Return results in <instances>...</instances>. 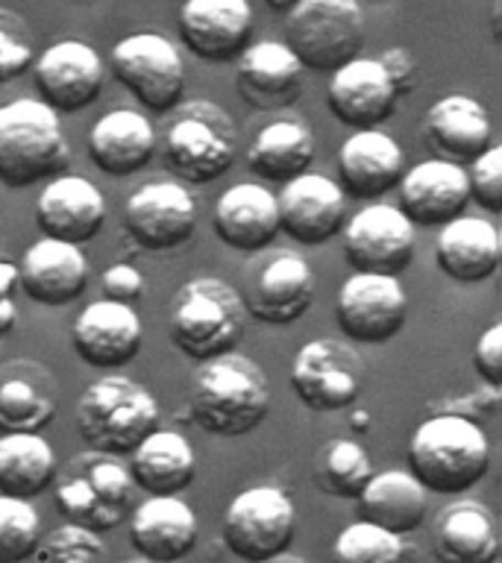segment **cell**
<instances>
[{
    "mask_svg": "<svg viewBox=\"0 0 502 563\" xmlns=\"http://www.w3.org/2000/svg\"><path fill=\"white\" fill-rule=\"evenodd\" d=\"M500 229L484 218H461L444 223L435 238V262L440 273L458 285H479L500 271Z\"/></svg>",
    "mask_w": 502,
    "mask_h": 563,
    "instance_id": "obj_31",
    "label": "cell"
},
{
    "mask_svg": "<svg viewBox=\"0 0 502 563\" xmlns=\"http://www.w3.org/2000/svg\"><path fill=\"white\" fill-rule=\"evenodd\" d=\"M432 554L438 563H496L500 528L488 505L456 499L440 508L432 528Z\"/></svg>",
    "mask_w": 502,
    "mask_h": 563,
    "instance_id": "obj_30",
    "label": "cell"
},
{
    "mask_svg": "<svg viewBox=\"0 0 502 563\" xmlns=\"http://www.w3.org/2000/svg\"><path fill=\"white\" fill-rule=\"evenodd\" d=\"M343 258L352 273L400 276L414 262V227L388 202H370L343 223Z\"/></svg>",
    "mask_w": 502,
    "mask_h": 563,
    "instance_id": "obj_13",
    "label": "cell"
},
{
    "mask_svg": "<svg viewBox=\"0 0 502 563\" xmlns=\"http://www.w3.org/2000/svg\"><path fill=\"white\" fill-rule=\"evenodd\" d=\"M123 227L141 250H176L188 244L197 229V202L183 183L153 179L127 197Z\"/></svg>",
    "mask_w": 502,
    "mask_h": 563,
    "instance_id": "obj_14",
    "label": "cell"
},
{
    "mask_svg": "<svg viewBox=\"0 0 502 563\" xmlns=\"http://www.w3.org/2000/svg\"><path fill=\"white\" fill-rule=\"evenodd\" d=\"M268 7L276 9V12H291V9L297 7V0H264Z\"/></svg>",
    "mask_w": 502,
    "mask_h": 563,
    "instance_id": "obj_48",
    "label": "cell"
},
{
    "mask_svg": "<svg viewBox=\"0 0 502 563\" xmlns=\"http://www.w3.org/2000/svg\"><path fill=\"white\" fill-rule=\"evenodd\" d=\"M271 411V382L253 358L223 352L203 361L188 387L194 426L215 438H244Z\"/></svg>",
    "mask_w": 502,
    "mask_h": 563,
    "instance_id": "obj_1",
    "label": "cell"
},
{
    "mask_svg": "<svg viewBox=\"0 0 502 563\" xmlns=\"http://www.w3.org/2000/svg\"><path fill=\"white\" fill-rule=\"evenodd\" d=\"M103 223V194L86 176H53L35 200V227L51 241L83 246L100 235Z\"/></svg>",
    "mask_w": 502,
    "mask_h": 563,
    "instance_id": "obj_18",
    "label": "cell"
},
{
    "mask_svg": "<svg viewBox=\"0 0 502 563\" xmlns=\"http://www.w3.org/2000/svg\"><path fill=\"white\" fill-rule=\"evenodd\" d=\"M268 563H306L303 558H288V554H280V558H273V561Z\"/></svg>",
    "mask_w": 502,
    "mask_h": 563,
    "instance_id": "obj_49",
    "label": "cell"
},
{
    "mask_svg": "<svg viewBox=\"0 0 502 563\" xmlns=\"http://www.w3.org/2000/svg\"><path fill=\"white\" fill-rule=\"evenodd\" d=\"M285 44L306 70L332 74L364 47L359 0H297L288 12Z\"/></svg>",
    "mask_w": 502,
    "mask_h": 563,
    "instance_id": "obj_8",
    "label": "cell"
},
{
    "mask_svg": "<svg viewBox=\"0 0 502 563\" xmlns=\"http://www.w3.org/2000/svg\"><path fill=\"white\" fill-rule=\"evenodd\" d=\"M297 534V508L282 487L259 484L229 501L220 537L244 563H268L285 554Z\"/></svg>",
    "mask_w": 502,
    "mask_h": 563,
    "instance_id": "obj_9",
    "label": "cell"
},
{
    "mask_svg": "<svg viewBox=\"0 0 502 563\" xmlns=\"http://www.w3.org/2000/svg\"><path fill=\"white\" fill-rule=\"evenodd\" d=\"M171 341L185 358L209 361L236 350L247 325L244 302L223 279L200 276L185 282L171 302Z\"/></svg>",
    "mask_w": 502,
    "mask_h": 563,
    "instance_id": "obj_5",
    "label": "cell"
},
{
    "mask_svg": "<svg viewBox=\"0 0 502 563\" xmlns=\"http://www.w3.org/2000/svg\"><path fill=\"white\" fill-rule=\"evenodd\" d=\"M156 153V130L139 109H112L88 132V158L109 176L139 174Z\"/></svg>",
    "mask_w": 502,
    "mask_h": 563,
    "instance_id": "obj_32",
    "label": "cell"
},
{
    "mask_svg": "<svg viewBox=\"0 0 502 563\" xmlns=\"http://www.w3.org/2000/svg\"><path fill=\"white\" fill-rule=\"evenodd\" d=\"M238 153L236 121L223 106L192 100L167 123L162 135V165L176 183L209 185L227 174Z\"/></svg>",
    "mask_w": 502,
    "mask_h": 563,
    "instance_id": "obj_6",
    "label": "cell"
},
{
    "mask_svg": "<svg viewBox=\"0 0 502 563\" xmlns=\"http://www.w3.org/2000/svg\"><path fill=\"white\" fill-rule=\"evenodd\" d=\"M423 139L438 158L465 165L491 147V114L470 95L440 97L423 114Z\"/></svg>",
    "mask_w": 502,
    "mask_h": 563,
    "instance_id": "obj_26",
    "label": "cell"
},
{
    "mask_svg": "<svg viewBox=\"0 0 502 563\" xmlns=\"http://www.w3.org/2000/svg\"><path fill=\"white\" fill-rule=\"evenodd\" d=\"M56 470V452L42 434H0V496L35 499Z\"/></svg>",
    "mask_w": 502,
    "mask_h": 563,
    "instance_id": "obj_36",
    "label": "cell"
},
{
    "mask_svg": "<svg viewBox=\"0 0 502 563\" xmlns=\"http://www.w3.org/2000/svg\"><path fill=\"white\" fill-rule=\"evenodd\" d=\"M197 514L179 496H148L130 517L132 549L150 563H176L197 545Z\"/></svg>",
    "mask_w": 502,
    "mask_h": 563,
    "instance_id": "obj_27",
    "label": "cell"
},
{
    "mask_svg": "<svg viewBox=\"0 0 502 563\" xmlns=\"http://www.w3.org/2000/svg\"><path fill=\"white\" fill-rule=\"evenodd\" d=\"M238 297L247 317L268 325H288L315 302V271L297 250H262L244 267Z\"/></svg>",
    "mask_w": 502,
    "mask_h": 563,
    "instance_id": "obj_10",
    "label": "cell"
},
{
    "mask_svg": "<svg viewBox=\"0 0 502 563\" xmlns=\"http://www.w3.org/2000/svg\"><path fill=\"white\" fill-rule=\"evenodd\" d=\"M491 470V443L479 422L461 413H435L408 440V473L426 493L458 496Z\"/></svg>",
    "mask_w": 502,
    "mask_h": 563,
    "instance_id": "obj_2",
    "label": "cell"
},
{
    "mask_svg": "<svg viewBox=\"0 0 502 563\" xmlns=\"http://www.w3.org/2000/svg\"><path fill=\"white\" fill-rule=\"evenodd\" d=\"M130 478L150 496H176L192 487L197 455L179 431L156 429L130 452Z\"/></svg>",
    "mask_w": 502,
    "mask_h": 563,
    "instance_id": "obj_33",
    "label": "cell"
},
{
    "mask_svg": "<svg viewBox=\"0 0 502 563\" xmlns=\"http://www.w3.org/2000/svg\"><path fill=\"white\" fill-rule=\"evenodd\" d=\"M68 158V139L51 106L33 97L0 106V185L18 191L53 179Z\"/></svg>",
    "mask_w": 502,
    "mask_h": 563,
    "instance_id": "obj_3",
    "label": "cell"
},
{
    "mask_svg": "<svg viewBox=\"0 0 502 563\" xmlns=\"http://www.w3.org/2000/svg\"><path fill=\"white\" fill-rule=\"evenodd\" d=\"M400 211L412 227H444L461 218L470 202L467 170L444 158H426L408 167L400 179Z\"/></svg>",
    "mask_w": 502,
    "mask_h": 563,
    "instance_id": "obj_23",
    "label": "cell"
},
{
    "mask_svg": "<svg viewBox=\"0 0 502 563\" xmlns=\"http://www.w3.org/2000/svg\"><path fill=\"white\" fill-rule=\"evenodd\" d=\"M114 79L150 112H171L185 91V62L174 42L159 33H132L109 53Z\"/></svg>",
    "mask_w": 502,
    "mask_h": 563,
    "instance_id": "obj_11",
    "label": "cell"
},
{
    "mask_svg": "<svg viewBox=\"0 0 502 563\" xmlns=\"http://www.w3.org/2000/svg\"><path fill=\"white\" fill-rule=\"evenodd\" d=\"M250 0H185L179 38L197 59L232 62L253 44Z\"/></svg>",
    "mask_w": 502,
    "mask_h": 563,
    "instance_id": "obj_17",
    "label": "cell"
},
{
    "mask_svg": "<svg viewBox=\"0 0 502 563\" xmlns=\"http://www.w3.org/2000/svg\"><path fill=\"white\" fill-rule=\"evenodd\" d=\"M280 232L297 244H326L347 223V194L324 174H303L285 183L276 197Z\"/></svg>",
    "mask_w": 502,
    "mask_h": 563,
    "instance_id": "obj_20",
    "label": "cell"
},
{
    "mask_svg": "<svg viewBox=\"0 0 502 563\" xmlns=\"http://www.w3.org/2000/svg\"><path fill=\"white\" fill-rule=\"evenodd\" d=\"M338 174L347 197L379 200L403 179V147L382 130H356L338 150Z\"/></svg>",
    "mask_w": 502,
    "mask_h": 563,
    "instance_id": "obj_28",
    "label": "cell"
},
{
    "mask_svg": "<svg viewBox=\"0 0 502 563\" xmlns=\"http://www.w3.org/2000/svg\"><path fill=\"white\" fill-rule=\"evenodd\" d=\"M329 563H408V545L403 537L359 519L335 537Z\"/></svg>",
    "mask_w": 502,
    "mask_h": 563,
    "instance_id": "obj_38",
    "label": "cell"
},
{
    "mask_svg": "<svg viewBox=\"0 0 502 563\" xmlns=\"http://www.w3.org/2000/svg\"><path fill=\"white\" fill-rule=\"evenodd\" d=\"M15 320H18L15 302H12L9 297H3L0 299V338L15 329Z\"/></svg>",
    "mask_w": 502,
    "mask_h": 563,
    "instance_id": "obj_46",
    "label": "cell"
},
{
    "mask_svg": "<svg viewBox=\"0 0 502 563\" xmlns=\"http://www.w3.org/2000/svg\"><path fill=\"white\" fill-rule=\"evenodd\" d=\"M306 68L285 42H255L238 56V97L259 112L288 109L303 95Z\"/></svg>",
    "mask_w": 502,
    "mask_h": 563,
    "instance_id": "obj_24",
    "label": "cell"
},
{
    "mask_svg": "<svg viewBox=\"0 0 502 563\" xmlns=\"http://www.w3.org/2000/svg\"><path fill=\"white\" fill-rule=\"evenodd\" d=\"M473 367L493 394L502 387V323H491L479 334L473 350Z\"/></svg>",
    "mask_w": 502,
    "mask_h": 563,
    "instance_id": "obj_43",
    "label": "cell"
},
{
    "mask_svg": "<svg viewBox=\"0 0 502 563\" xmlns=\"http://www.w3.org/2000/svg\"><path fill=\"white\" fill-rule=\"evenodd\" d=\"M159 402L130 376H103L83 390L77 402V431L88 449L103 455H130L159 429Z\"/></svg>",
    "mask_w": 502,
    "mask_h": 563,
    "instance_id": "obj_4",
    "label": "cell"
},
{
    "mask_svg": "<svg viewBox=\"0 0 502 563\" xmlns=\"http://www.w3.org/2000/svg\"><path fill=\"white\" fill-rule=\"evenodd\" d=\"M400 95L391 86L385 68L379 59L356 56L329 77L326 106L338 118V123L356 130H379L394 114Z\"/></svg>",
    "mask_w": 502,
    "mask_h": 563,
    "instance_id": "obj_21",
    "label": "cell"
},
{
    "mask_svg": "<svg viewBox=\"0 0 502 563\" xmlns=\"http://www.w3.org/2000/svg\"><path fill=\"white\" fill-rule=\"evenodd\" d=\"M33 79L35 91L42 95L39 100L56 114H68L95 103L103 91L106 70L100 53L91 44L62 38L35 59Z\"/></svg>",
    "mask_w": 502,
    "mask_h": 563,
    "instance_id": "obj_16",
    "label": "cell"
},
{
    "mask_svg": "<svg viewBox=\"0 0 502 563\" xmlns=\"http://www.w3.org/2000/svg\"><path fill=\"white\" fill-rule=\"evenodd\" d=\"M315 162V135L297 118H282L255 132L247 147V167L264 183L285 185L308 174Z\"/></svg>",
    "mask_w": 502,
    "mask_h": 563,
    "instance_id": "obj_35",
    "label": "cell"
},
{
    "mask_svg": "<svg viewBox=\"0 0 502 563\" xmlns=\"http://www.w3.org/2000/svg\"><path fill=\"white\" fill-rule=\"evenodd\" d=\"M33 65V38L24 21L12 12H0V86L24 77Z\"/></svg>",
    "mask_w": 502,
    "mask_h": 563,
    "instance_id": "obj_41",
    "label": "cell"
},
{
    "mask_svg": "<svg viewBox=\"0 0 502 563\" xmlns=\"http://www.w3.org/2000/svg\"><path fill=\"white\" fill-rule=\"evenodd\" d=\"M42 537V519L30 499L0 496V563H21L33 558Z\"/></svg>",
    "mask_w": 502,
    "mask_h": 563,
    "instance_id": "obj_39",
    "label": "cell"
},
{
    "mask_svg": "<svg viewBox=\"0 0 502 563\" xmlns=\"http://www.w3.org/2000/svg\"><path fill=\"white\" fill-rule=\"evenodd\" d=\"M361 522L379 526L396 537H405L423 526L429 514V493L408 470L373 473L359 499Z\"/></svg>",
    "mask_w": 502,
    "mask_h": 563,
    "instance_id": "obj_34",
    "label": "cell"
},
{
    "mask_svg": "<svg viewBox=\"0 0 502 563\" xmlns=\"http://www.w3.org/2000/svg\"><path fill=\"white\" fill-rule=\"evenodd\" d=\"M376 3H385V0H376Z\"/></svg>",
    "mask_w": 502,
    "mask_h": 563,
    "instance_id": "obj_51",
    "label": "cell"
},
{
    "mask_svg": "<svg viewBox=\"0 0 502 563\" xmlns=\"http://www.w3.org/2000/svg\"><path fill=\"white\" fill-rule=\"evenodd\" d=\"M211 229L238 253H262L280 235L276 194L259 183L229 185L215 202Z\"/></svg>",
    "mask_w": 502,
    "mask_h": 563,
    "instance_id": "obj_25",
    "label": "cell"
},
{
    "mask_svg": "<svg viewBox=\"0 0 502 563\" xmlns=\"http://www.w3.org/2000/svg\"><path fill=\"white\" fill-rule=\"evenodd\" d=\"M144 294V276L132 264H112L103 273V299L132 306Z\"/></svg>",
    "mask_w": 502,
    "mask_h": 563,
    "instance_id": "obj_44",
    "label": "cell"
},
{
    "mask_svg": "<svg viewBox=\"0 0 502 563\" xmlns=\"http://www.w3.org/2000/svg\"><path fill=\"white\" fill-rule=\"evenodd\" d=\"M56 510L70 526L88 528L95 534L112 531L127 519L132 501L130 470L114 455L86 449L68 457V464L53 475Z\"/></svg>",
    "mask_w": 502,
    "mask_h": 563,
    "instance_id": "obj_7",
    "label": "cell"
},
{
    "mask_svg": "<svg viewBox=\"0 0 502 563\" xmlns=\"http://www.w3.org/2000/svg\"><path fill=\"white\" fill-rule=\"evenodd\" d=\"M379 65L385 68L391 86L396 88V95L403 97L408 91H414V86H417V65H414L412 53L403 51V47H388L379 56Z\"/></svg>",
    "mask_w": 502,
    "mask_h": 563,
    "instance_id": "obj_45",
    "label": "cell"
},
{
    "mask_svg": "<svg viewBox=\"0 0 502 563\" xmlns=\"http://www.w3.org/2000/svg\"><path fill=\"white\" fill-rule=\"evenodd\" d=\"M79 3H91V0H79Z\"/></svg>",
    "mask_w": 502,
    "mask_h": 563,
    "instance_id": "obj_50",
    "label": "cell"
},
{
    "mask_svg": "<svg viewBox=\"0 0 502 563\" xmlns=\"http://www.w3.org/2000/svg\"><path fill=\"white\" fill-rule=\"evenodd\" d=\"M103 558V540L95 531L79 526L53 528L44 537H39L33 561L35 563H100Z\"/></svg>",
    "mask_w": 502,
    "mask_h": 563,
    "instance_id": "obj_40",
    "label": "cell"
},
{
    "mask_svg": "<svg viewBox=\"0 0 502 563\" xmlns=\"http://www.w3.org/2000/svg\"><path fill=\"white\" fill-rule=\"evenodd\" d=\"M18 285L35 306L62 308L88 288V262L83 246L42 238L24 250L15 267Z\"/></svg>",
    "mask_w": 502,
    "mask_h": 563,
    "instance_id": "obj_22",
    "label": "cell"
},
{
    "mask_svg": "<svg viewBox=\"0 0 502 563\" xmlns=\"http://www.w3.org/2000/svg\"><path fill=\"white\" fill-rule=\"evenodd\" d=\"M470 200H476L484 211L502 214V147L491 144L482 156H476L467 170Z\"/></svg>",
    "mask_w": 502,
    "mask_h": 563,
    "instance_id": "obj_42",
    "label": "cell"
},
{
    "mask_svg": "<svg viewBox=\"0 0 502 563\" xmlns=\"http://www.w3.org/2000/svg\"><path fill=\"white\" fill-rule=\"evenodd\" d=\"M56 413V382L39 361L0 364V434H42Z\"/></svg>",
    "mask_w": 502,
    "mask_h": 563,
    "instance_id": "obj_29",
    "label": "cell"
},
{
    "mask_svg": "<svg viewBox=\"0 0 502 563\" xmlns=\"http://www.w3.org/2000/svg\"><path fill=\"white\" fill-rule=\"evenodd\" d=\"M335 320L350 341L385 343L408 320V297L396 276L352 273L338 290Z\"/></svg>",
    "mask_w": 502,
    "mask_h": 563,
    "instance_id": "obj_15",
    "label": "cell"
},
{
    "mask_svg": "<svg viewBox=\"0 0 502 563\" xmlns=\"http://www.w3.org/2000/svg\"><path fill=\"white\" fill-rule=\"evenodd\" d=\"M70 343L88 367L118 369L141 352L144 325L132 306L100 297L77 314L70 325Z\"/></svg>",
    "mask_w": 502,
    "mask_h": 563,
    "instance_id": "obj_19",
    "label": "cell"
},
{
    "mask_svg": "<svg viewBox=\"0 0 502 563\" xmlns=\"http://www.w3.org/2000/svg\"><path fill=\"white\" fill-rule=\"evenodd\" d=\"M291 387L306 408L343 411L364 387V361L347 341L317 338L299 346L291 364Z\"/></svg>",
    "mask_w": 502,
    "mask_h": 563,
    "instance_id": "obj_12",
    "label": "cell"
},
{
    "mask_svg": "<svg viewBox=\"0 0 502 563\" xmlns=\"http://www.w3.org/2000/svg\"><path fill=\"white\" fill-rule=\"evenodd\" d=\"M317 490L332 499H359L373 478V464L359 440L329 438L315 457Z\"/></svg>",
    "mask_w": 502,
    "mask_h": 563,
    "instance_id": "obj_37",
    "label": "cell"
},
{
    "mask_svg": "<svg viewBox=\"0 0 502 563\" xmlns=\"http://www.w3.org/2000/svg\"><path fill=\"white\" fill-rule=\"evenodd\" d=\"M18 282V273L12 264H3L0 262V299L9 297V290H12V285Z\"/></svg>",
    "mask_w": 502,
    "mask_h": 563,
    "instance_id": "obj_47",
    "label": "cell"
}]
</instances>
